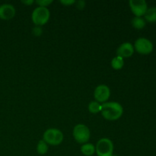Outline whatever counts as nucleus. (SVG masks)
Segmentation results:
<instances>
[{
	"label": "nucleus",
	"instance_id": "1",
	"mask_svg": "<svg viewBox=\"0 0 156 156\" xmlns=\"http://www.w3.org/2000/svg\"><path fill=\"white\" fill-rule=\"evenodd\" d=\"M101 112L104 118L110 121H114L121 117L123 113V108L118 102H105L101 105Z\"/></svg>",
	"mask_w": 156,
	"mask_h": 156
},
{
	"label": "nucleus",
	"instance_id": "2",
	"mask_svg": "<svg viewBox=\"0 0 156 156\" xmlns=\"http://www.w3.org/2000/svg\"><path fill=\"white\" fill-rule=\"evenodd\" d=\"M43 140L46 142L47 145L53 146H59L63 140V133L56 128H50L44 132Z\"/></svg>",
	"mask_w": 156,
	"mask_h": 156
},
{
	"label": "nucleus",
	"instance_id": "3",
	"mask_svg": "<svg viewBox=\"0 0 156 156\" xmlns=\"http://www.w3.org/2000/svg\"><path fill=\"white\" fill-rule=\"evenodd\" d=\"M50 17V11L45 7H37L31 15L32 21L36 26H43L47 23Z\"/></svg>",
	"mask_w": 156,
	"mask_h": 156
},
{
	"label": "nucleus",
	"instance_id": "4",
	"mask_svg": "<svg viewBox=\"0 0 156 156\" xmlns=\"http://www.w3.org/2000/svg\"><path fill=\"white\" fill-rule=\"evenodd\" d=\"M95 152L98 156H113L114 144L110 139L102 138L97 143Z\"/></svg>",
	"mask_w": 156,
	"mask_h": 156
},
{
	"label": "nucleus",
	"instance_id": "5",
	"mask_svg": "<svg viewBox=\"0 0 156 156\" xmlns=\"http://www.w3.org/2000/svg\"><path fill=\"white\" fill-rule=\"evenodd\" d=\"M90 129L84 124H77L73 129V137L77 143L85 144L89 140Z\"/></svg>",
	"mask_w": 156,
	"mask_h": 156
},
{
	"label": "nucleus",
	"instance_id": "6",
	"mask_svg": "<svg viewBox=\"0 0 156 156\" xmlns=\"http://www.w3.org/2000/svg\"><path fill=\"white\" fill-rule=\"evenodd\" d=\"M133 47L134 50H136V52L143 55L149 54L153 50V44H152V43L149 39H146V38L144 37L138 38L135 41Z\"/></svg>",
	"mask_w": 156,
	"mask_h": 156
},
{
	"label": "nucleus",
	"instance_id": "7",
	"mask_svg": "<svg viewBox=\"0 0 156 156\" xmlns=\"http://www.w3.org/2000/svg\"><path fill=\"white\" fill-rule=\"evenodd\" d=\"M129 5L136 17H142L148 9L147 3L145 0H129Z\"/></svg>",
	"mask_w": 156,
	"mask_h": 156
},
{
	"label": "nucleus",
	"instance_id": "8",
	"mask_svg": "<svg viewBox=\"0 0 156 156\" xmlns=\"http://www.w3.org/2000/svg\"><path fill=\"white\" fill-rule=\"evenodd\" d=\"M111 96V90L106 85H99L94 89V97L98 103H105Z\"/></svg>",
	"mask_w": 156,
	"mask_h": 156
},
{
	"label": "nucleus",
	"instance_id": "9",
	"mask_svg": "<svg viewBox=\"0 0 156 156\" xmlns=\"http://www.w3.org/2000/svg\"><path fill=\"white\" fill-rule=\"evenodd\" d=\"M15 9L12 5L2 4L0 5V19L8 21L11 20L15 17Z\"/></svg>",
	"mask_w": 156,
	"mask_h": 156
},
{
	"label": "nucleus",
	"instance_id": "10",
	"mask_svg": "<svg viewBox=\"0 0 156 156\" xmlns=\"http://www.w3.org/2000/svg\"><path fill=\"white\" fill-rule=\"evenodd\" d=\"M134 47L129 42L123 43L117 50V55L122 58H128L133 56L134 53Z\"/></svg>",
	"mask_w": 156,
	"mask_h": 156
},
{
	"label": "nucleus",
	"instance_id": "11",
	"mask_svg": "<svg viewBox=\"0 0 156 156\" xmlns=\"http://www.w3.org/2000/svg\"><path fill=\"white\" fill-rule=\"evenodd\" d=\"M81 152L85 156H91L95 152V146L91 143H85L81 146Z\"/></svg>",
	"mask_w": 156,
	"mask_h": 156
},
{
	"label": "nucleus",
	"instance_id": "12",
	"mask_svg": "<svg viewBox=\"0 0 156 156\" xmlns=\"http://www.w3.org/2000/svg\"><path fill=\"white\" fill-rule=\"evenodd\" d=\"M145 19L149 22L156 21V7H151L147 9L144 15Z\"/></svg>",
	"mask_w": 156,
	"mask_h": 156
},
{
	"label": "nucleus",
	"instance_id": "13",
	"mask_svg": "<svg viewBox=\"0 0 156 156\" xmlns=\"http://www.w3.org/2000/svg\"><path fill=\"white\" fill-rule=\"evenodd\" d=\"M123 66H124V60H123V58L120 57V56H117L116 57L113 58L111 60V66L114 69H121Z\"/></svg>",
	"mask_w": 156,
	"mask_h": 156
},
{
	"label": "nucleus",
	"instance_id": "14",
	"mask_svg": "<svg viewBox=\"0 0 156 156\" xmlns=\"http://www.w3.org/2000/svg\"><path fill=\"white\" fill-rule=\"evenodd\" d=\"M132 25L134 28L140 30L146 26V21L142 17H134L132 20Z\"/></svg>",
	"mask_w": 156,
	"mask_h": 156
},
{
	"label": "nucleus",
	"instance_id": "15",
	"mask_svg": "<svg viewBox=\"0 0 156 156\" xmlns=\"http://www.w3.org/2000/svg\"><path fill=\"white\" fill-rule=\"evenodd\" d=\"M48 145L44 140H40L37 145V152L39 155H44L48 152Z\"/></svg>",
	"mask_w": 156,
	"mask_h": 156
},
{
	"label": "nucleus",
	"instance_id": "16",
	"mask_svg": "<svg viewBox=\"0 0 156 156\" xmlns=\"http://www.w3.org/2000/svg\"><path fill=\"white\" fill-rule=\"evenodd\" d=\"M101 105L96 101L90 102L88 105V111L92 114H98L101 112Z\"/></svg>",
	"mask_w": 156,
	"mask_h": 156
},
{
	"label": "nucleus",
	"instance_id": "17",
	"mask_svg": "<svg viewBox=\"0 0 156 156\" xmlns=\"http://www.w3.org/2000/svg\"><path fill=\"white\" fill-rule=\"evenodd\" d=\"M53 2V0H37L35 2L36 4H37L40 7H45L47 8V6H48L49 5H50Z\"/></svg>",
	"mask_w": 156,
	"mask_h": 156
},
{
	"label": "nucleus",
	"instance_id": "18",
	"mask_svg": "<svg viewBox=\"0 0 156 156\" xmlns=\"http://www.w3.org/2000/svg\"><path fill=\"white\" fill-rule=\"evenodd\" d=\"M42 32L43 30L40 26H36V27H34L33 30H32V33H33V34L36 37L41 36V35L42 34Z\"/></svg>",
	"mask_w": 156,
	"mask_h": 156
},
{
	"label": "nucleus",
	"instance_id": "19",
	"mask_svg": "<svg viewBox=\"0 0 156 156\" xmlns=\"http://www.w3.org/2000/svg\"><path fill=\"white\" fill-rule=\"evenodd\" d=\"M76 3L77 9H80V10H82L85 7V2L83 0H79V1L76 2Z\"/></svg>",
	"mask_w": 156,
	"mask_h": 156
},
{
	"label": "nucleus",
	"instance_id": "20",
	"mask_svg": "<svg viewBox=\"0 0 156 156\" xmlns=\"http://www.w3.org/2000/svg\"><path fill=\"white\" fill-rule=\"evenodd\" d=\"M60 3L63 5L69 6L71 5L75 4V3H76V1H75V0H61Z\"/></svg>",
	"mask_w": 156,
	"mask_h": 156
},
{
	"label": "nucleus",
	"instance_id": "21",
	"mask_svg": "<svg viewBox=\"0 0 156 156\" xmlns=\"http://www.w3.org/2000/svg\"><path fill=\"white\" fill-rule=\"evenodd\" d=\"M34 2L33 1V0H24V1H21V3L24 5H32L33 3Z\"/></svg>",
	"mask_w": 156,
	"mask_h": 156
}]
</instances>
